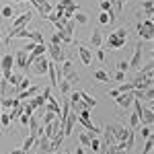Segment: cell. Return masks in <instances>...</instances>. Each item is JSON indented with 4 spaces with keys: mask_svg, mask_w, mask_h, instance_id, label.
Wrapping results in <instances>:
<instances>
[{
    "mask_svg": "<svg viewBox=\"0 0 154 154\" xmlns=\"http://www.w3.org/2000/svg\"><path fill=\"white\" fill-rule=\"evenodd\" d=\"M33 48H35V43H33V41H29V43H27V45H25V51H27V54H31V49H33Z\"/></svg>",
    "mask_w": 154,
    "mask_h": 154,
    "instance_id": "50",
    "label": "cell"
},
{
    "mask_svg": "<svg viewBox=\"0 0 154 154\" xmlns=\"http://www.w3.org/2000/svg\"><path fill=\"white\" fill-rule=\"evenodd\" d=\"M113 78H115V82H119V84H121V82H123V80H125V72H115V74H113Z\"/></svg>",
    "mask_w": 154,
    "mask_h": 154,
    "instance_id": "44",
    "label": "cell"
},
{
    "mask_svg": "<svg viewBox=\"0 0 154 154\" xmlns=\"http://www.w3.org/2000/svg\"><path fill=\"white\" fill-rule=\"evenodd\" d=\"M117 91H119V93H130V91H134V84H131V82H125V84L121 82L117 86Z\"/></svg>",
    "mask_w": 154,
    "mask_h": 154,
    "instance_id": "41",
    "label": "cell"
},
{
    "mask_svg": "<svg viewBox=\"0 0 154 154\" xmlns=\"http://www.w3.org/2000/svg\"><path fill=\"white\" fill-rule=\"evenodd\" d=\"M49 154H58V152H49Z\"/></svg>",
    "mask_w": 154,
    "mask_h": 154,
    "instance_id": "59",
    "label": "cell"
},
{
    "mask_svg": "<svg viewBox=\"0 0 154 154\" xmlns=\"http://www.w3.org/2000/svg\"><path fill=\"white\" fill-rule=\"evenodd\" d=\"M11 115H8V113H6V111H2V113H0V125H2V128H11Z\"/></svg>",
    "mask_w": 154,
    "mask_h": 154,
    "instance_id": "31",
    "label": "cell"
},
{
    "mask_svg": "<svg viewBox=\"0 0 154 154\" xmlns=\"http://www.w3.org/2000/svg\"><path fill=\"white\" fill-rule=\"evenodd\" d=\"M31 86V80H29V76H21V80L17 84V91H25V88H29Z\"/></svg>",
    "mask_w": 154,
    "mask_h": 154,
    "instance_id": "30",
    "label": "cell"
},
{
    "mask_svg": "<svg viewBox=\"0 0 154 154\" xmlns=\"http://www.w3.org/2000/svg\"><path fill=\"white\" fill-rule=\"evenodd\" d=\"M78 56H80V62H82L84 66H91V62H93V51L86 48V45H78Z\"/></svg>",
    "mask_w": 154,
    "mask_h": 154,
    "instance_id": "17",
    "label": "cell"
},
{
    "mask_svg": "<svg viewBox=\"0 0 154 154\" xmlns=\"http://www.w3.org/2000/svg\"><path fill=\"white\" fill-rule=\"evenodd\" d=\"M2 111H4V109H2V107H0V113H2Z\"/></svg>",
    "mask_w": 154,
    "mask_h": 154,
    "instance_id": "56",
    "label": "cell"
},
{
    "mask_svg": "<svg viewBox=\"0 0 154 154\" xmlns=\"http://www.w3.org/2000/svg\"><path fill=\"white\" fill-rule=\"evenodd\" d=\"M119 154H128V152H125V150H121V152H119Z\"/></svg>",
    "mask_w": 154,
    "mask_h": 154,
    "instance_id": "54",
    "label": "cell"
},
{
    "mask_svg": "<svg viewBox=\"0 0 154 154\" xmlns=\"http://www.w3.org/2000/svg\"><path fill=\"white\" fill-rule=\"evenodd\" d=\"M48 66H49L48 58L45 56H39V58H35L31 62V66L27 70L31 72V74H35V76H43V74H48Z\"/></svg>",
    "mask_w": 154,
    "mask_h": 154,
    "instance_id": "3",
    "label": "cell"
},
{
    "mask_svg": "<svg viewBox=\"0 0 154 154\" xmlns=\"http://www.w3.org/2000/svg\"><path fill=\"white\" fill-rule=\"evenodd\" d=\"M134 142H136V131L130 130V131H128V136H125V140H123V142H119L117 146H119V150H125V152H128V150L134 148Z\"/></svg>",
    "mask_w": 154,
    "mask_h": 154,
    "instance_id": "16",
    "label": "cell"
},
{
    "mask_svg": "<svg viewBox=\"0 0 154 154\" xmlns=\"http://www.w3.org/2000/svg\"><path fill=\"white\" fill-rule=\"evenodd\" d=\"M14 103H19V99H11V97H6V99L0 101V107H2V109H11Z\"/></svg>",
    "mask_w": 154,
    "mask_h": 154,
    "instance_id": "32",
    "label": "cell"
},
{
    "mask_svg": "<svg viewBox=\"0 0 154 154\" xmlns=\"http://www.w3.org/2000/svg\"><path fill=\"white\" fill-rule=\"evenodd\" d=\"M142 58H144V48H142V43H138L136 45V49H134V56H131V60L128 62L131 68H142Z\"/></svg>",
    "mask_w": 154,
    "mask_h": 154,
    "instance_id": "9",
    "label": "cell"
},
{
    "mask_svg": "<svg viewBox=\"0 0 154 154\" xmlns=\"http://www.w3.org/2000/svg\"><path fill=\"white\" fill-rule=\"evenodd\" d=\"M14 2H27V0H14Z\"/></svg>",
    "mask_w": 154,
    "mask_h": 154,
    "instance_id": "53",
    "label": "cell"
},
{
    "mask_svg": "<svg viewBox=\"0 0 154 154\" xmlns=\"http://www.w3.org/2000/svg\"><path fill=\"white\" fill-rule=\"evenodd\" d=\"M152 136V125H142V130H140V138H150Z\"/></svg>",
    "mask_w": 154,
    "mask_h": 154,
    "instance_id": "38",
    "label": "cell"
},
{
    "mask_svg": "<svg viewBox=\"0 0 154 154\" xmlns=\"http://www.w3.org/2000/svg\"><path fill=\"white\" fill-rule=\"evenodd\" d=\"M0 95H2V88H0Z\"/></svg>",
    "mask_w": 154,
    "mask_h": 154,
    "instance_id": "60",
    "label": "cell"
},
{
    "mask_svg": "<svg viewBox=\"0 0 154 154\" xmlns=\"http://www.w3.org/2000/svg\"><path fill=\"white\" fill-rule=\"evenodd\" d=\"M35 142H37L35 136H33V134H27V138H25V142H23V146H21V148H25V150H31V148L35 146Z\"/></svg>",
    "mask_w": 154,
    "mask_h": 154,
    "instance_id": "27",
    "label": "cell"
},
{
    "mask_svg": "<svg viewBox=\"0 0 154 154\" xmlns=\"http://www.w3.org/2000/svg\"><path fill=\"white\" fill-rule=\"evenodd\" d=\"M76 121H78V117H76V111H70V113L66 115V119H64V125H62L64 136H70V134H72L74 125H76Z\"/></svg>",
    "mask_w": 154,
    "mask_h": 154,
    "instance_id": "8",
    "label": "cell"
},
{
    "mask_svg": "<svg viewBox=\"0 0 154 154\" xmlns=\"http://www.w3.org/2000/svg\"><path fill=\"white\" fill-rule=\"evenodd\" d=\"M72 154H84V148H76V152H72Z\"/></svg>",
    "mask_w": 154,
    "mask_h": 154,
    "instance_id": "52",
    "label": "cell"
},
{
    "mask_svg": "<svg viewBox=\"0 0 154 154\" xmlns=\"http://www.w3.org/2000/svg\"><path fill=\"white\" fill-rule=\"evenodd\" d=\"M29 2L35 6L37 11H39V14H41L43 19H45V14H48L49 11H54V8H51V4H49L48 0H29Z\"/></svg>",
    "mask_w": 154,
    "mask_h": 154,
    "instance_id": "15",
    "label": "cell"
},
{
    "mask_svg": "<svg viewBox=\"0 0 154 154\" xmlns=\"http://www.w3.org/2000/svg\"><path fill=\"white\" fill-rule=\"evenodd\" d=\"M48 74H49V82H51V86H58V64H56V62H49Z\"/></svg>",
    "mask_w": 154,
    "mask_h": 154,
    "instance_id": "19",
    "label": "cell"
},
{
    "mask_svg": "<svg viewBox=\"0 0 154 154\" xmlns=\"http://www.w3.org/2000/svg\"><path fill=\"white\" fill-rule=\"evenodd\" d=\"M56 31H58L60 39H62V45H64V43H72V41H74V35H70L68 31H64V27H62V29H56Z\"/></svg>",
    "mask_w": 154,
    "mask_h": 154,
    "instance_id": "24",
    "label": "cell"
},
{
    "mask_svg": "<svg viewBox=\"0 0 154 154\" xmlns=\"http://www.w3.org/2000/svg\"><path fill=\"white\" fill-rule=\"evenodd\" d=\"M21 109H23L25 115H33L35 111H33V107L29 105V101H21Z\"/></svg>",
    "mask_w": 154,
    "mask_h": 154,
    "instance_id": "36",
    "label": "cell"
},
{
    "mask_svg": "<svg viewBox=\"0 0 154 154\" xmlns=\"http://www.w3.org/2000/svg\"><path fill=\"white\" fill-rule=\"evenodd\" d=\"M97 58H99V62H105V49H97Z\"/></svg>",
    "mask_w": 154,
    "mask_h": 154,
    "instance_id": "48",
    "label": "cell"
},
{
    "mask_svg": "<svg viewBox=\"0 0 154 154\" xmlns=\"http://www.w3.org/2000/svg\"><path fill=\"white\" fill-rule=\"evenodd\" d=\"M51 43H54V45H62V39H60L58 31H56V33H54V35H51Z\"/></svg>",
    "mask_w": 154,
    "mask_h": 154,
    "instance_id": "47",
    "label": "cell"
},
{
    "mask_svg": "<svg viewBox=\"0 0 154 154\" xmlns=\"http://www.w3.org/2000/svg\"><path fill=\"white\" fill-rule=\"evenodd\" d=\"M130 128H131V130H138V128H140V117H138L136 111L130 115Z\"/></svg>",
    "mask_w": 154,
    "mask_h": 154,
    "instance_id": "33",
    "label": "cell"
},
{
    "mask_svg": "<svg viewBox=\"0 0 154 154\" xmlns=\"http://www.w3.org/2000/svg\"><path fill=\"white\" fill-rule=\"evenodd\" d=\"M39 93H41V88H39V86H33V84H31L29 88H25V91H19V95H17V99H19V101H29L31 97L39 95Z\"/></svg>",
    "mask_w": 154,
    "mask_h": 154,
    "instance_id": "14",
    "label": "cell"
},
{
    "mask_svg": "<svg viewBox=\"0 0 154 154\" xmlns=\"http://www.w3.org/2000/svg\"><path fill=\"white\" fill-rule=\"evenodd\" d=\"M72 21H76V23H80V25H84L86 23V21H88V17H86V14H84V12H74V17H72Z\"/></svg>",
    "mask_w": 154,
    "mask_h": 154,
    "instance_id": "34",
    "label": "cell"
},
{
    "mask_svg": "<svg viewBox=\"0 0 154 154\" xmlns=\"http://www.w3.org/2000/svg\"><path fill=\"white\" fill-rule=\"evenodd\" d=\"M128 68H130V64H128V62H119V64H117V70L119 72H128Z\"/></svg>",
    "mask_w": 154,
    "mask_h": 154,
    "instance_id": "46",
    "label": "cell"
},
{
    "mask_svg": "<svg viewBox=\"0 0 154 154\" xmlns=\"http://www.w3.org/2000/svg\"><path fill=\"white\" fill-rule=\"evenodd\" d=\"M29 117H31V115H25V113H21V115H19V121H21V125H25V128H27V123H29Z\"/></svg>",
    "mask_w": 154,
    "mask_h": 154,
    "instance_id": "45",
    "label": "cell"
},
{
    "mask_svg": "<svg viewBox=\"0 0 154 154\" xmlns=\"http://www.w3.org/2000/svg\"><path fill=\"white\" fill-rule=\"evenodd\" d=\"M128 43V31L125 29H115L107 37V49H121Z\"/></svg>",
    "mask_w": 154,
    "mask_h": 154,
    "instance_id": "1",
    "label": "cell"
},
{
    "mask_svg": "<svg viewBox=\"0 0 154 154\" xmlns=\"http://www.w3.org/2000/svg\"><path fill=\"white\" fill-rule=\"evenodd\" d=\"M58 88H60V93H62V95L68 97V93L72 91V84L68 82V80H60V82H58Z\"/></svg>",
    "mask_w": 154,
    "mask_h": 154,
    "instance_id": "28",
    "label": "cell"
},
{
    "mask_svg": "<svg viewBox=\"0 0 154 154\" xmlns=\"http://www.w3.org/2000/svg\"><path fill=\"white\" fill-rule=\"evenodd\" d=\"M0 80H2V72H0Z\"/></svg>",
    "mask_w": 154,
    "mask_h": 154,
    "instance_id": "55",
    "label": "cell"
},
{
    "mask_svg": "<svg viewBox=\"0 0 154 154\" xmlns=\"http://www.w3.org/2000/svg\"><path fill=\"white\" fill-rule=\"evenodd\" d=\"M88 148H91L93 152H99V150H101V140H99L97 136H93V138H91V146H88Z\"/></svg>",
    "mask_w": 154,
    "mask_h": 154,
    "instance_id": "35",
    "label": "cell"
},
{
    "mask_svg": "<svg viewBox=\"0 0 154 154\" xmlns=\"http://www.w3.org/2000/svg\"><path fill=\"white\" fill-rule=\"evenodd\" d=\"M64 11L76 12V11H78V2H76V0H60L58 6H56V12H60V17H62V12H64Z\"/></svg>",
    "mask_w": 154,
    "mask_h": 154,
    "instance_id": "11",
    "label": "cell"
},
{
    "mask_svg": "<svg viewBox=\"0 0 154 154\" xmlns=\"http://www.w3.org/2000/svg\"><path fill=\"white\" fill-rule=\"evenodd\" d=\"M66 154H72V152H66Z\"/></svg>",
    "mask_w": 154,
    "mask_h": 154,
    "instance_id": "61",
    "label": "cell"
},
{
    "mask_svg": "<svg viewBox=\"0 0 154 154\" xmlns=\"http://www.w3.org/2000/svg\"><path fill=\"white\" fill-rule=\"evenodd\" d=\"M103 134H105V144H107V146H113V144H117V142H115V138L111 136V131H109V130H105Z\"/></svg>",
    "mask_w": 154,
    "mask_h": 154,
    "instance_id": "42",
    "label": "cell"
},
{
    "mask_svg": "<svg viewBox=\"0 0 154 154\" xmlns=\"http://www.w3.org/2000/svg\"><path fill=\"white\" fill-rule=\"evenodd\" d=\"M6 80H8V84H11L12 88H17V84H19V80H21V76L12 72V74H11V76H8V78H6Z\"/></svg>",
    "mask_w": 154,
    "mask_h": 154,
    "instance_id": "39",
    "label": "cell"
},
{
    "mask_svg": "<svg viewBox=\"0 0 154 154\" xmlns=\"http://www.w3.org/2000/svg\"><path fill=\"white\" fill-rule=\"evenodd\" d=\"M115 103H117L121 109H128V107H131V103H134V93H119L117 97H115Z\"/></svg>",
    "mask_w": 154,
    "mask_h": 154,
    "instance_id": "13",
    "label": "cell"
},
{
    "mask_svg": "<svg viewBox=\"0 0 154 154\" xmlns=\"http://www.w3.org/2000/svg\"><path fill=\"white\" fill-rule=\"evenodd\" d=\"M11 154H31V150H25V148H17V150H12Z\"/></svg>",
    "mask_w": 154,
    "mask_h": 154,
    "instance_id": "49",
    "label": "cell"
},
{
    "mask_svg": "<svg viewBox=\"0 0 154 154\" xmlns=\"http://www.w3.org/2000/svg\"><path fill=\"white\" fill-rule=\"evenodd\" d=\"M27 56H29V54H27L23 48L19 49V51H17V56H14V64H17L21 70H25V68H27Z\"/></svg>",
    "mask_w": 154,
    "mask_h": 154,
    "instance_id": "18",
    "label": "cell"
},
{
    "mask_svg": "<svg viewBox=\"0 0 154 154\" xmlns=\"http://www.w3.org/2000/svg\"><path fill=\"white\" fill-rule=\"evenodd\" d=\"M91 43H93V48H95V49L101 48V45H103V31H99V29L93 31V33H91Z\"/></svg>",
    "mask_w": 154,
    "mask_h": 154,
    "instance_id": "23",
    "label": "cell"
},
{
    "mask_svg": "<svg viewBox=\"0 0 154 154\" xmlns=\"http://www.w3.org/2000/svg\"><path fill=\"white\" fill-rule=\"evenodd\" d=\"M80 103H82L86 109H95L97 107V99L91 95H86V93H80Z\"/></svg>",
    "mask_w": 154,
    "mask_h": 154,
    "instance_id": "22",
    "label": "cell"
},
{
    "mask_svg": "<svg viewBox=\"0 0 154 154\" xmlns=\"http://www.w3.org/2000/svg\"><path fill=\"white\" fill-rule=\"evenodd\" d=\"M99 6H101V11H103V12L113 11V6H111V2H109V0H99Z\"/></svg>",
    "mask_w": 154,
    "mask_h": 154,
    "instance_id": "40",
    "label": "cell"
},
{
    "mask_svg": "<svg viewBox=\"0 0 154 154\" xmlns=\"http://www.w3.org/2000/svg\"><path fill=\"white\" fill-rule=\"evenodd\" d=\"M49 56H51V60L56 62V64H62L64 60H66V54H64V45H49Z\"/></svg>",
    "mask_w": 154,
    "mask_h": 154,
    "instance_id": "12",
    "label": "cell"
},
{
    "mask_svg": "<svg viewBox=\"0 0 154 154\" xmlns=\"http://www.w3.org/2000/svg\"><path fill=\"white\" fill-rule=\"evenodd\" d=\"M78 140H80V146H82V148H88V146H91V136H88V131L78 134Z\"/></svg>",
    "mask_w": 154,
    "mask_h": 154,
    "instance_id": "29",
    "label": "cell"
},
{
    "mask_svg": "<svg viewBox=\"0 0 154 154\" xmlns=\"http://www.w3.org/2000/svg\"><path fill=\"white\" fill-rule=\"evenodd\" d=\"M119 2H121V4H123V2H125V0H119Z\"/></svg>",
    "mask_w": 154,
    "mask_h": 154,
    "instance_id": "57",
    "label": "cell"
},
{
    "mask_svg": "<svg viewBox=\"0 0 154 154\" xmlns=\"http://www.w3.org/2000/svg\"><path fill=\"white\" fill-rule=\"evenodd\" d=\"M12 66H14V56H11V54H6L4 58L0 60V72H2V78L4 80L12 74Z\"/></svg>",
    "mask_w": 154,
    "mask_h": 154,
    "instance_id": "7",
    "label": "cell"
},
{
    "mask_svg": "<svg viewBox=\"0 0 154 154\" xmlns=\"http://www.w3.org/2000/svg\"><path fill=\"white\" fill-rule=\"evenodd\" d=\"M0 41H2V33H0Z\"/></svg>",
    "mask_w": 154,
    "mask_h": 154,
    "instance_id": "58",
    "label": "cell"
},
{
    "mask_svg": "<svg viewBox=\"0 0 154 154\" xmlns=\"http://www.w3.org/2000/svg\"><path fill=\"white\" fill-rule=\"evenodd\" d=\"M39 128H41V121L37 119V115H31V117H29V123H27V131L33 134L37 138V130H39Z\"/></svg>",
    "mask_w": 154,
    "mask_h": 154,
    "instance_id": "20",
    "label": "cell"
},
{
    "mask_svg": "<svg viewBox=\"0 0 154 154\" xmlns=\"http://www.w3.org/2000/svg\"><path fill=\"white\" fill-rule=\"evenodd\" d=\"M117 95H119V91H117V88H111V91H109V97H111V99H115Z\"/></svg>",
    "mask_w": 154,
    "mask_h": 154,
    "instance_id": "51",
    "label": "cell"
},
{
    "mask_svg": "<svg viewBox=\"0 0 154 154\" xmlns=\"http://www.w3.org/2000/svg\"><path fill=\"white\" fill-rule=\"evenodd\" d=\"M41 115H43V117H41V125H45V123H51L54 119L58 117V113H54V111H49V109H45Z\"/></svg>",
    "mask_w": 154,
    "mask_h": 154,
    "instance_id": "25",
    "label": "cell"
},
{
    "mask_svg": "<svg viewBox=\"0 0 154 154\" xmlns=\"http://www.w3.org/2000/svg\"><path fill=\"white\" fill-rule=\"evenodd\" d=\"M29 105L33 107V111H37V109H41V107H45V97L43 95H35L29 99Z\"/></svg>",
    "mask_w": 154,
    "mask_h": 154,
    "instance_id": "21",
    "label": "cell"
},
{
    "mask_svg": "<svg viewBox=\"0 0 154 154\" xmlns=\"http://www.w3.org/2000/svg\"><path fill=\"white\" fill-rule=\"evenodd\" d=\"M31 19H33V14L27 11V12H21L19 17H14L12 19V25H11V31H17V29H23L27 25L31 23Z\"/></svg>",
    "mask_w": 154,
    "mask_h": 154,
    "instance_id": "6",
    "label": "cell"
},
{
    "mask_svg": "<svg viewBox=\"0 0 154 154\" xmlns=\"http://www.w3.org/2000/svg\"><path fill=\"white\" fill-rule=\"evenodd\" d=\"M152 152V136L144 140V148H142V154H150Z\"/></svg>",
    "mask_w": 154,
    "mask_h": 154,
    "instance_id": "37",
    "label": "cell"
},
{
    "mask_svg": "<svg viewBox=\"0 0 154 154\" xmlns=\"http://www.w3.org/2000/svg\"><path fill=\"white\" fill-rule=\"evenodd\" d=\"M105 130L111 131V136L115 138V142H117V144L123 142V140H125V136H128V131H130V130H125V125H121V123H109Z\"/></svg>",
    "mask_w": 154,
    "mask_h": 154,
    "instance_id": "5",
    "label": "cell"
},
{
    "mask_svg": "<svg viewBox=\"0 0 154 154\" xmlns=\"http://www.w3.org/2000/svg\"><path fill=\"white\" fill-rule=\"evenodd\" d=\"M154 121V109L152 105L142 107V113H140V125H152Z\"/></svg>",
    "mask_w": 154,
    "mask_h": 154,
    "instance_id": "10",
    "label": "cell"
},
{
    "mask_svg": "<svg viewBox=\"0 0 154 154\" xmlns=\"http://www.w3.org/2000/svg\"><path fill=\"white\" fill-rule=\"evenodd\" d=\"M95 78L99 82H111V74L105 70H95Z\"/></svg>",
    "mask_w": 154,
    "mask_h": 154,
    "instance_id": "26",
    "label": "cell"
},
{
    "mask_svg": "<svg viewBox=\"0 0 154 154\" xmlns=\"http://www.w3.org/2000/svg\"><path fill=\"white\" fill-rule=\"evenodd\" d=\"M136 29H138V33H140V37H142V39H146V41H152V37H154V21H152V19L140 21Z\"/></svg>",
    "mask_w": 154,
    "mask_h": 154,
    "instance_id": "4",
    "label": "cell"
},
{
    "mask_svg": "<svg viewBox=\"0 0 154 154\" xmlns=\"http://www.w3.org/2000/svg\"><path fill=\"white\" fill-rule=\"evenodd\" d=\"M58 70H60V74H62V80H68L70 84H76L80 80V76L74 70V64L68 62V60H64L62 64H58Z\"/></svg>",
    "mask_w": 154,
    "mask_h": 154,
    "instance_id": "2",
    "label": "cell"
},
{
    "mask_svg": "<svg viewBox=\"0 0 154 154\" xmlns=\"http://www.w3.org/2000/svg\"><path fill=\"white\" fill-rule=\"evenodd\" d=\"M12 14H14V11H12V6H11V4L2 8V17H4V19H12Z\"/></svg>",
    "mask_w": 154,
    "mask_h": 154,
    "instance_id": "43",
    "label": "cell"
}]
</instances>
